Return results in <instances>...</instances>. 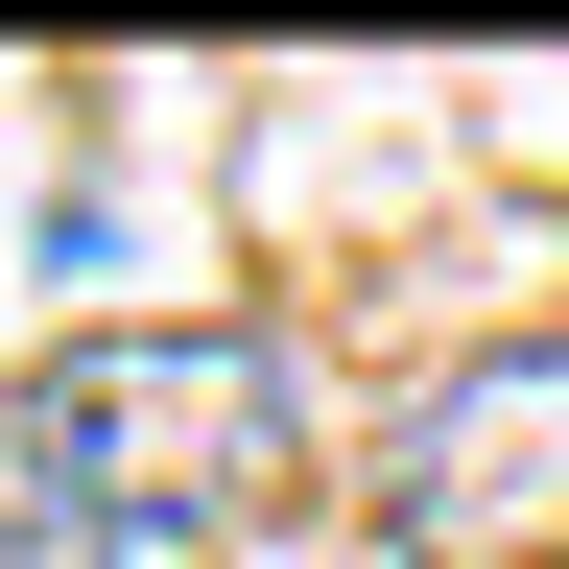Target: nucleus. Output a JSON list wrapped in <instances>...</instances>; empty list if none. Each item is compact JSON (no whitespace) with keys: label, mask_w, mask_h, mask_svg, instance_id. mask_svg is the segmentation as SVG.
I'll return each mask as SVG.
<instances>
[{"label":"nucleus","mask_w":569,"mask_h":569,"mask_svg":"<svg viewBox=\"0 0 569 569\" xmlns=\"http://www.w3.org/2000/svg\"><path fill=\"white\" fill-rule=\"evenodd\" d=\"M380 546L403 569H569V332H498L380 403Z\"/></svg>","instance_id":"obj_2"},{"label":"nucleus","mask_w":569,"mask_h":569,"mask_svg":"<svg viewBox=\"0 0 569 569\" xmlns=\"http://www.w3.org/2000/svg\"><path fill=\"white\" fill-rule=\"evenodd\" d=\"M0 451H24V498H71L96 546H213V522L284 498L309 403H284V332H71Z\"/></svg>","instance_id":"obj_1"}]
</instances>
